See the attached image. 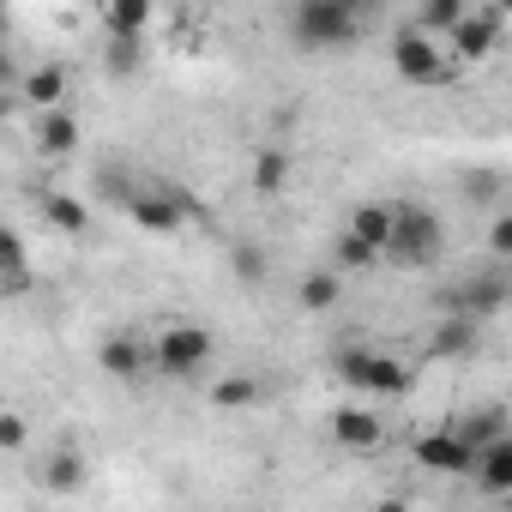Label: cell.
<instances>
[{"mask_svg":"<svg viewBox=\"0 0 512 512\" xmlns=\"http://www.w3.org/2000/svg\"><path fill=\"white\" fill-rule=\"evenodd\" d=\"M0 272H7V296H25L31 290V253H25V235L19 229L0 235Z\"/></svg>","mask_w":512,"mask_h":512,"instance_id":"cell-24","label":"cell"},{"mask_svg":"<svg viewBox=\"0 0 512 512\" xmlns=\"http://www.w3.org/2000/svg\"><path fill=\"white\" fill-rule=\"evenodd\" d=\"M410 380H416V374H410V362H398V356H380V350H374V362H368V386H362V392H374V398H404V392H410Z\"/></svg>","mask_w":512,"mask_h":512,"instance_id":"cell-21","label":"cell"},{"mask_svg":"<svg viewBox=\"0 0 512 512\" xmlns=\"http://www.w3.org/2000/svg\"><path fill=\"white\" fill-rule=\"evenodd\" d=\"M476 350H482V320H470V314H440L434 320V332H428V356L434 362H464Z\"/></svg>","mask_w":512,"mask_h":512,"instance_id":"cell-9","label":"cell"},{"mask_svg":"<svg viewBox=\"0 0 512 512\" xmlns=\"http://www.w3.org/2000/svg\"><path fill=\"white\" fill-rule=\"evenodd\" d=\"M506 500H512V494H506Z\"/></svg>","mask_w":512,"mask_h":512,"instance_id":"cell-34","label":"cell"},{"mask_svg":"<svg viewBox=\"0 0 512 512\" xmlns=\"http://www.w3.org/2000/svg\"><path fill=\"white\" fill-rule=\"evenodd\" d=\"M368 362H374V350H338V356H332L338 380H344V386H356V392L368 386Z\"/></svg>","mask_w":512,"mask_h":512,"instance_id":"cell-30","label":"cell"},{"mask_svg":"<svg viewBox=\"0 0 512 512\" xmlns=\"http://www.w3.org/2000/svg\"><path fill=\"white\" fill-rule=\"evenodd\" d=\"M476 482H482V494H512V440H494L476 458Z\"/></svg>","mask_w":512,"mask_h":512,"instance_id":"cell-23","label":"cell"},{"mask_svg":"<svg viewBox=\"0 0 512 512\" xmlns=\"http://www.w3.org/2000/svg\"><path fill=\"white\" fill-rule=\"evenodd\" d=\"M25 440H31L25 416H0V452H25Z\"/></svg>","mask_w":512,"mask_h":512,"instance_id":"cell-32","label":"cell"},{"mask_svg":"<svg viewBox=\"0 0 512 512\" xmlns=\"http://www.w3.org/2000/svg\"><path fill=\"white\" fill-rule=\"evenodd\" d=\"M506 308V284L494 272H470L452 290H440V314H470V320H494Z\"/></svg>","mask_w":512,"mask_h":512,"instance_id":"cell-7","label":"cell"},{"mask_svg":"<svg viewBox=\"0 0 512 512\" xmlns=\"http://www.w3.org/2000/svg\"><path fill=\"white\" fill-rule=\"evenodd\" d=\"M494 43H500V7H488V13H464V25L452 31V55H458V67L488 61Z\"/></svg>","mask_w":512,"mask_h":512,"instance_id":"cell-10","label":"cell"},{"mask_svg":"<svg viewBox=\"0 0 512 512\" xmlns=\"http://www.w3.org/2000/svg\"><path fill=\"white\" fill-rule=\"evenodd\" d=\"M332 260H338V272H374L386 253H380L374 241H362V235L344 223V229H338V241H332Z\"/></svg>","mask_w":512,"mask_h":512,"instance_id":"cell-22","label":"cell"},{"mask_svg":"<svg viewBox=\"0 0 512 512\" xmlns=\"http://www.w3.org/2000/svg\"><path fill=\"white\" fill-rule=\"evenodd\" d=\"M392 73L416 91L422 85H452V61L434 49V31H422V25H404L392 37Z\"/></svg>","mask_w":512,"mask_h":512,"instance_id":"cell-3","label":"cell"},{"mask_svg":"<svg viewBox=\"0 0 512 512\" xmlns=\"http://www.w3.org/2000/svg\"><path fill=\"white\" fill-rule=\"evenodd\" d=\"M332 440H338L344 452H374V446L386 440V416H374L368 404H344V410L332 416Z\"/></svg>","mask_w":512,"mask_h":512,"instance_id":"cell-11","label":"cell"},{"mask_svg":"<svg viewBox=\"0 0 512 512\" xmlns=\"http://www.w3.org/2000/svg\"><path fill=\"white\" fill-rule=\"evenodd\" d=\"M97 368H103L109 380L133 386V380L157 374V338H145V332H115V338H103V344H97Z\"/></svg>","mask_w":512,"mask_h":512,"instance_id":"cell-6","label":"cell"},{"mask_svg":"<svg viewBox=\"0 0 512 512\" xmlns=\"http://www.w3.org/2000/svg\"><path fill=\"white\" fill-rule=\"evenodd\" d=\"M476 458H482V452H476L458 428H434V434L416 440V464L434 470V476H476Z\"/></svg>","mask_w":512,"mask_h":512,"instance_id":"cell-8","label":"cell"},{"mask_svg":"<svg viewBox=\"0 0 512 512\" xmlns=\"http://www.w3.org/2000/svg\"><path fill=\"white\" fill-rule=\"evenodd\" d=\"M157 19V0H103V31L109 37H145Z\"/></svg>","mask_w":512,"mask_h":512,"instance_id":"cell-16","label":"cell"},{"mask_svg":"<svg viewBox=\"0 0 512 512\" xmlns=\"http://www.w3.org/2000/svg\"><path fill=\"white\" fill-rule=\"evenodd\" d=\"M43 223L61 229V235H85L91 229V205L73 199V193H43Z\"/></svg>","mask_w":512,"mask_h":512,"instance_id":"cell-20","label":"cell"},{"mask_svg":"<svg viewBox=\"0 0 512 512\" xmlns=\"http://www.w3.org/2000/svg\"><path fill=\"white\" fill-rule=\"evenodd\" d=\"M350 7H356V13H362V7H374V0H350Z\"/></svg>","mask_w":512,"mask_h":512,"instance_id":"cell-33","label":"cell"},{"mask_svg":"<svg viewBox=\"0 0 512 512\" xmlns=\"http://www.w3.org/2000/svg\"><path fill=\"white\" fill-rule=\"evenodd\" d=\"M229 266H235L241 284H266V253H260V241H235L229 247Z\"/></svg>","mask_w":512,"mask_h":512,"instance_id":"cell-28","label":"cell"},{"mask_svg":"<svg viewBox=\"0 0 512 512\" xmlns=\"http://www.w3.org/2000/svg\"><path fill=\"white\" fill-rule=\"evenodd\" d=\"M31 139H37L43 157H73V151H79V121H73L67 109H37Z\"/></svg>","mask_w":512,"mask_h":512,"instance_id":"cell-12","label":"cell"},{"mask_svg":"<svg viewBox=\"0 0 512 512\" xmlns=\"http://www.w3.org/2000/svg\"><path fill=\"white\" fill-rule=\"evenodd\" d=\"M458 193H464L470 205H494V199H500V175H494V169H470V175L458 181Z\"/></svg>","mask_w":512,"mask_h":512,"instance_id":"cell-29","label":"cell"},{"mask_svg":"<svg viewBox=\"0 0 512 512\" xmlns=\"http://www.w3.org/2000/svg\"><path fill=\"white\" fill-rule=\"evenodd\" d=\"M103 67H109L115 79L139 73V67H145V37H109V49H103Z\"/></svg>","mask_w":512,"mask_h":512,"instance_id":"cell-27","label":"cell"},{"mask_svg":"<svg viewBox=\"0 0 512 512\" xmlns=\"http://www.w3.org/2000/svg\"><path fill=\"white\" fill-rule=\"evenodd\" d=\"M211 368V332L199 320H169L157 332V374L163 380H193Z\"/></svg>","mask_w":512,"mask_h":512,"instance_id":"cell-2","label":"cell"},{"mask_svg":"<svg viewBox=\"0 0 512 512\" xmlns=\"http://www.w3.org/2000/svg\"><path fill=\"white\" fill-rule=\"evenodd\" d=\"M506 422H512V416H506L500 404H482V410H464V416H458L452 428H458V434H464V440H470L476 452H488L494 440H506Z\"/></svg>","mask_w":512,"mask_h":512,"instance_id":"cell-18","label":"cell"},{"mask_svg":"<svg viewBox=\"0 0 512 512\" xmlns=\"http://www.w3.org/2000/svg\"><path fill=\"white\" fill-rule=\"evenodd\" d=\"M296 302H302V314H332V308L344 302V272H338V266H314V272H302Z\"/></svg>","mask_w":512,"mask_h":512,"instance_id":"cell-13","label":"cell"},{"mask_svg":"<svg viewBox=\"0 0 512 512\" xmlns=\"http://www.w3.org/2000/svg\"><path fill=\"white\" fill-rule=\"evenodd\" d=\"M488 253H494V260H512V211H500L488 223Z\"/></svg>","mask_w":512,"mask_h":512,"instance_id":"cell-31","label":"cell"},{"mask_svg":"<svg viewBox=\"0 0 512 512\" xmlns=\"http://www.w3.org/2000/svg\"><path fill=\"white\" fill-rule=\"evenodd\" d=\"M290 169H296V163H290V151H284V145H266L260 157H253V193L278 199V193L290 187Z\"/></svg>","mask_w":512,"mask_h":512,"instance_id":"cell-19","label":"cell"},{"mask_svg":"<svg viewBox=\"0 0 512 512\" xmlns=\"http://www.w3.org/2000/svg\"><path fill=\"white\" fill-rule=\"evenodd\" d=\"M19 97H25L31 109H61V103H67V67H55V61L31 67L25 85H19Z\"/></svg>","mask_w":512,"mask_h":512,"instance_id":"cell-17","label":"cell"},{"mask_svg":"<svg viewBox=\"0 0 512 512\" xmlns=\"http://www.w3.org/2000/svg\"><path fill=\"white\" fill-rule=\"evenodd\" d=\"M127 217H133L139 229H151V235H175L187 217H205V205H199V199H187L181 187H157V181H139V193H133Z\"/></svg>","mask_w":512,"mask_h":512,"instance_id":"cell-4","label":"cell"},{"mask_svg":"<svg viewBox=\"0 0 512 512\" xmlns=\"http://www.w3.org/2000/svg\"><path fill=\"white\" fill-rule=\"evenodd\" d=\"M260 398H266V386L253 380V374H223V380L211 386V404H217V410H253Z\"/></svg>","mask_w":512,"mask_h":512,"instance_id":"cell-25","label":"cell"},{"mask_svg":"<svg viewBox=\"0 0 512 512\" xmlns=\"http://www.w3.org/2000/svg\"><path fill=\"white\" fill-rule=\"evenodd\" d=\"M356 7L350 0H296V13H290V43L320 55V49H344L356 43Z\"/></svg>","mask_w":512,"mask_h":512,"instance_id":"cell-1","label":"cell"},{"mask_svg":"<svg viewBox=\"0 0 512 512\" xmlns=\"http://www.w3.org/2000/svg\"><path fill=\"white\" fill-rule=\"evenodd\" d=\"M350 229L362 235V241H374L386 260H392V235H398V205H386V199H368V205H356L350 211Z\"/></svg>","mask_w":512,"mask_h":512,"instance_id":"cell-15","label":"cell"},{"mask_svg":"<svg viewBox=\"0 0 512 512\" xmlns=\"http://www.w3.org/2000/svg\"><path fill=\"white\" fill-rule=\"evenodd\" d=\"M85 476H91V470H85V452H79V446H55V452L43 458V488H49L55 500L79 494V488H85Z\"/></svg>","mask_w":512,"mask_h":512,"instance_id":"cell-14","label":"cell"},{"mask_svg":"<svg viewBox=\"0 0 512 512\" xmlns=\"http://www.w3.org/2000/svg\"><path fill=\"white\" fill-rule=\"evenodd\" d=\"M464 0H422V7H416V25L422 31H434V37H452L458 25H464Z\"/></svg>","mask_w":512,"mask_h":512,"instance_id":"cell-26","label":"cell"},{"mask_svg":"<svg viewBox=\"0 0 512 512\" xmlns=\"http://www.w3.org/2000/svg\"><path fill=\"white\" fill-rule=\"evenodd\" d=\"M446 247V229L428 205H398V235H392V260L398 266H434Z\"/></svg>","mask_w":512,"mask_h":512,"instance_id":"cell-5","label":"cell"}]
</instances>
